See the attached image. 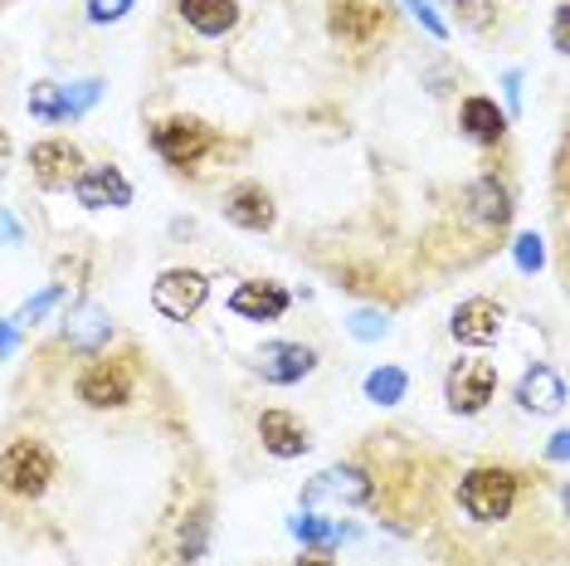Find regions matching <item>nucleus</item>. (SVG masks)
Returning a JSON list of instances; mask_svg holds the SVG:
<instances>
[{
  "mask_svg": "<svg viewBox=\"0 0 570 566\" xmlns=\"http://www.w3.org/2000/svg\"><path fill=\"white\" fill-rule=\"evenodd\" d=\"M55 479V455L35 440H16L0 455V488L16 498H40Z\"/></svg>",
  "mask_w": 570,
  "mask_h": 566,
  "instance_id": "obj_2",
  "label": "nucleus"
},
{
  "mask_svg": "<svg viewBox=\"0 0 570 566\" xmlns=\"http://www.w3.org/2000/svg\"><path fill=\"white\" fill-rule=\"evenodd\" d=\"M205 293H210V279H205L200 269H166V274L151 283V303H157V313L171 318V323L196 318Z\"/></svg>",
  "mask_w": 570,
  "mask_h": 566,
  "instance_id": "obj_4",
  "label": "nucleus"
},
{
  "mask_svg": "<svg viewBox=\"0 0 570 566\" xmlns=\"http://www.w3.org/2000/svg\"><path fill=\"white\" fill-rule=\"evenodd\" d=\"M459 504L473 523H502L517 504V474L508 469H469L459 484Z\"/></svg>",
  "mask_w": 570,
  "mask_h": 566,
  "instance_id": "obj_1",
  "label": "nucleus"
},
{
  "mask_svg": "<svg viewBox=\"0 0 570 566\" xmlns=\"http://www.w3.org/2000/svg\"><path fill=\"white\" fill-rule=\"evenodd\" d=\"M297 566H332V562H327V557H317V552H313V557H303Z\"/></svg>",
  "mask_w": 570,
  "mask_h": 566,
  "instance_id": "obj_36",
  "label": "nucleus"
},
{
  "mask_svg": "<svg viewBox=\"0 0 570 566\" xmlns=\"http://www.w3.org/2000/svg\"><path fill=\"white\" fill-rule=\"evenodd\" d=\"M10 352H16V318L0 323V357H10Z\"/></svg>",
  "mask_w": 570,
  "mask_h": 566,
  "instance_id": "obj_31",
  "label": "nucleus"
},
{
  "mask_svg": "<svg viewBox=\"0 0 570 566\" xmlns=\"http://www.w3.org/2000/svg\"><path fill=\"white\" fill-rule=\"evenodd\" d=\"M288 527H293L297 537H303L307 547H317V552H327V547L342 543V527H336L332 518H313V513H303V518H293Z\"/></svg>",
  "mask_w": 570,
  "mask_h": 566,
  "instance_id": "obj_23",
  "label": "nucleus"
},
{
  "mask_svg": "<svg viewBox=\"0 0 570 566\" xmlns=\"http://www.w3.org/2000/svg\"><path fill=\"white\" fill-rule=\"evenodd\" d=\"M517 401H522V410H541V416H547V410L566 406V386L551 367H531L522 386H517Z\"/></svg>",
  "mask_w": 570,
  "mask_h": 566,
  "instance_id": "obj_18",
  "label": "nucleus"
},
{
  "mask_svg": "<svg viewBox=\"0 0 570 566\" xmlns=\"http://www.w3.org/2000/svg\"><path fill=\"white\" fill-rule=\"evenodd\" d=\"M127 10H132V0H88V20L94 25H112V20H122Z\"/></svg>",
  "mask_w": 570,
  "mask_h": 566,
  "instance_id": "obj_28",
  "label": "nucleus"
},
{
  "mask_svg": "<svg viewBox=\"0 0 570 566\" xmlns=\"http://www.w3.org/2000/svg\"><path fill=\"white\" fill-rule=\"evenodd\" d=\"M313 367H317V352L313 347H303V342H268L264 352H258V377L274 381V386L303 381Z\"/></svg>",
  "mask_w": 570,
  "mask_h": 566,
  "instance_id": "obj_11",
  "label": "nucleus"
},
{
  "mask_svg": "<svg viewBox=\"0 0 570 566\" xmlns=\"http://www.w3.org/2000/svg\"><path fill=\"white\" fill-rule=\"evenodd\" d=\"M405 386H410V377L400 367H381L366 377V396L375 406H395V401H405Z\"/></svg>",
  "mask_w": 570,
  "mask_h": 566,
  "instance_id": "obj_21",
  "label": "nucleus"
},
{
  "mask_svg": "<svg viewBox=\"0 0 570 566\" xmlns=\"http://www.w3.org/2000/svg\"><path fill=\"white\" fill-rule=\"evenodd\" d=\"M30 118L69 123V108H63V88L59 84H30Z\"/></svg>",
  "mask_w": 570,
  "mask_h": 566,
  "instance_id": "obj_22",
  "label": "nucleus"
},
{
  "mask_svg": "<svg viewBox=\"0 0 570 566\" xmlns=\"http://www.w3.org/2000/svg\"><path fill=\"white\" fill-rule=\"evenodd\" d=\"M73 196H79V205H88V211H122V205H132V186H127V176L118 172V166L102 162V166L79 172Z\"/></svg>",
  "mask_w": 570,
  "mask_h": 566,
  "instance_id": "obj_9",
  "label": "nucleus"
},
{
  "mask_svg": "<svg viewBox=\"0 0 570 566\" xmlns=\"http://www.w3.org/2000/svg\"><path fill=\"white\" fill-rule=\"evenodd\" d=\"M98 98H102V84H98V79L63 88V108H69V118H79V113H88V108H94Z\"/></svg>",
  "mask_w": 570,
  "mask_h": 566,
  "instance_id": "obj_24",
  "label": "nucleus"
},
{
  "mask_svg": "<svg viewBox=\"0 0 570 566\" xmlns=\"http://www.w3.org/2000/svg\"><path fill=\"white\" fill-rule=\"evenodd\" d=\"M258 440H264V449L274 459H297L307 449V430L288 410H264V416H258Z\"/></svg>",
  "mask_w": 570,
  "mask_h": 566,
  "instance_id": "obj_14",
  "label": "nucleus"
},
{
  "mask_svg": "<svg viewBox=\"0 0 570 566\" xmlns=\"http://www.w3.org/2000/svg\"><path fill=\"white\" fill-rule=\"evenodd\" d=\"M180 16H186V25L196 35H225V30H235V20H239V6L235 0H180Z\"/></svg>",
  "mask_w": 570,
  "mask_h": 566,
  "instance_id": "obj_19",
  "label": "nucleus"
},
{
  "mask_svg": "<svg viewBox=\"0 0 570 566\" xmlns=\"http://www.w3.org/2000/svg\"><path fill=\"white\" fill-rule=\"evenodd\" d=\"M112 338V318L108 308L98 303H79L69 318H63V342L73 347V352H98L102 342Z\"/></svg>",
  "mask_w": 570,
  "mask_h": 566,
  "instance_id": "obj_13",
  "label": "nucleus"
},
{
  "mask_svg": "<svg viewBox=\"0 0 570 566\" xmlns=\"http://www.w3.org/2000/svg\"><path fill=\"white\" fill-rule=\"evenodd\" d=\"M517 264H522L527 274H537V269L547 264V250H541V235H522V240H517Z\"/></svg>",
  "mask_w": 570,
  "mask_h": 566,
  "instance_id": "obj_27",
  "label": "nucleus"
},
{
  "mask_svg": "<svg viewBox=\"0 0 570 566\" xmlns=\"http://www.w3.org/2000/svg\"><path fill=\"white\" fill-rule=\"evenodd\" d=\"M0 240H6V244H20V230H16V221H10V215H0Z\"/></svg>",
  "mask_w": 570,
  "mask_h": 566,
  "instance_id": "obj_32",
  "label": "nucleus"
},
{
  "mask_svg": "<svg viewBox=\"0 0 570 566\" xmlns=\"http://www.w3.org/2000/svg\"><path fill=\"white\" fill-rule=\"evenodd\" d=\"M332 35L346 45H371L385 30V0H332Z\"/></svg>",
  "mask_w": 570,
  "mask_h": 566,
  "instance_id": "obj_7",
  "label": "nucleus"
},
{
  "mask_svg": "<svg viewBox=\"0 0 570 566\" xmlns=\"http://www.w3.org/2000/svg\"><path fill=\"white\" fill-rule=\"evenodd\" d=\"M79 147L73 142H40V147H30V172H35V182H40L45 191H63V186H73L79 182Z\"/></svg>",
  "mask_w": 570,
  "mask_h": 566,
  "instance_id": "obj_10",
  "label": "nucleus"
},
{
  "mask_svg": "<svg viewBox=\"0 0 570 566\" xmlns=\"http://www.w3.org/2000/svg\"><path fill=\"white\" fill-rule=\"evenodd\" d=\"M469 211H473V221H478V225L502 230V225L512 221V196H508V186L492 182V176L473 182V186H469Z\"/></svg>",
  "mask_w": 570,
  "mask_h": 566,
  "instance_id": "obj_17",
  "label": "nucleus"
},
{
  "mask_svg": "<svg viewBox=\"0 0 570 566\" xmlns=\"http://www.w3.org/2000/svg\"><path fill=\"white\" fill-rule=\"evenodd\" d=\"M210 127L196 123V118H166L151 127V147H157V157L161 162H171V166H196L205 152H210Z\"/></svg>",
  "mask_w": 570,
  "mask_h": 566,
  "instance_id": "obj_5",
  "label": "nucleus"
},
{
  "mask_svg": "<svg viewBox=\"0 0 570 566\" xmlns=\"http://www.w3.org/2000/svg\"><path fill=\"white\" fill-rule=\"evenodd\" d=\"M371 494H375V484L366 479V469H356V465H332V469H322L317 479L303 488V504L361 508V504H371Z\"/></svg>",
  "mask_w": 570,
  "mask_h": 566,
  "instance_id": "obj_6",
  "label": "nucleus"
},
{
  "mask_svg": "<svg viewBox=\"0 0 570 566\" xmlns=\"http://www.w3.org/2000/svg\"><path fill=\"white\" fill-rule=\"evenodd\" d=\"M391 332V323H385V313H375V308H361V313H352V338L361 342H375Z\"/></svg>",
  "mask_w": 570,
  "mask_h": 566,
  "instance_id": "obj_25",
  "label": "nucleus"
},
{
  "mask_svg": "<svg viewBox=\"0 0 570 566\" xmlns=\"http://www.w3.org/2000/svg\"><path fill=\"white\" fill-rule=\"evenodd\" d=\"M463 133L492 147V142H502V133H508V113L492 98H463Z\"/></svg>",
  "mask_w": 570,
  "mask_h": 566,
  "instance_id": "obj_20",
  "label": "nucleus"
},
{
  "mask_svg": "<svg viewBox=\"0 0 570 566\" xmlns=\"http://www.w3.org/2000/svg\"><path fill=\"white\" fill-rule=\"evenodd\" d=\"M570 49V10L556 6V55H566Z\"/></svg>",
  "mask_w": 570,
  "mask_h": 566,
  "instance_id": "obj_30",
  "label": "nucleus"
},
{
  "mask_svg": "<svg viewBox=\"0 0 570 566\" xmlns=\"http://www.w3.org/2000/svg\"><path fill=\"white\" fill-rule=\"evenodd\" d=\"M225 221L239 225V230H254V235H264L268 225H274V201H268L264 186H239L225 196Z\"/></svg>",
  "mask_w": 570,
  "mask_h": 566,
  "instance_id": "obj_15",
  "label": "nucleus"
},
{
  "mask_svg": "<svg viewBox=\"0 0 570 566\" xmlns=\"http://www.w3.org/2000/svg\"><path fill=\"white\" fill-rule=\"evenodd\" d=\"M566 440H570L566 430H561V435H551V459H566Z\"/></svg>",
  "mask_w": 570,
  "mask_h": 566,
  "instance_id": "obj_35",
  "label": "nucleus"
},
{
  "mask_svg": "<svg viewBox=\"0 0 570 566\" xmlns=\"http://www.w3.org/2000/svg\"><path fill=\"white\" fill-rule=\"evenodd\" d=\"M6 166H10V137H6V127H0V176H6Z\"/></svg>",
  "mask_w": 570,
  "mask_h": 566,
  "instance_id": "obj_34",
  "label": "nucleus"
},
{
  "mask_svg": "<svg viewBox=\"0 0 570 566\" xmlns=\"http://www.w3.org/2000/svg\"><path fill=\"white\" fill-rule=\"evenodd\" d=\"M405 6L414 10V20H420V25H424V30H430V35H434V40H444V35H449V25H444V20H439V16H434V10H430V6H424V0H405Z\"/></svg>",
  "mask_w": 570,
  "mask_h": 566,
  "instance_id": "obj_29",
  "label": "nucleus"
},
{
  "mask_svg": "<svg viewBox=\"0 0 570 566\" xmlns=\"http://www.w3.org/2000/svg\"><path fill=\"white\" fill-rule=\"evenodd\" d=\"M449 328L463 347H488V342H498V332H502V308L492 299H469V303L453 308Z\"/></svg>",
  "mask_w": 570,
  "mask_h": 566,
  "instance_id": "obj_12",
  "label": "nucleus"
},
{
  "mask_svg": "<svg viewBox=\"0 0 570 566\" xmlns=\"http://www.w3.org/2000/svg\"><path fill=\"white\" fill-rule=\"evenodd\" d=\"M492 391H498V367L483 362V357H469V362H453L449 381H444V401L453 416H478Z\"/></svg>",
  "mask_w": 570,
  "mask_h": 566,
  "instance_id": "obj_3",
  "label": "nucleus"
},
{
  "mask_svg": "<svg viewBox=\"0 0 570 566\" xmlns=\"http://www.w3.org/2000/svg\"><path fill=\"white\" fill-rule=\"evenodd\" d=\"M508 103H512V108L522 103V74H508Z\"/></svg>",
  "mask_w": 570,
  "mask_h": 566,
  "instance_id": "obj_33",
  "label": "nucleus"
},
{
  "mask_svg": "<svg viewBox=\"0 0 570 566\" xmlns=\"http://www.w3.org/2000/svg\"><path fill=\"white\" fill-rule=\"evenodd\" d=\"M79 401L94 410H118L132 401V371L122 362H98L79 377Z\"/></svg>",
  "mask_w": 570,
  "mask_h": 566,
  "instance_id": "obj_8",
  "label": "nucleus"
},
{
  "mask_svg": "<svg viewBox=\"0 0 570 566\" xmlns=\"http://www.w3.org/2000/svg\"><path fill=\"white\" fill-rule=\"evenodd\" d=\"M63 299V289H59V283H49V289L40 293V299H30V303H24L20 308V318H16V323H40V318L49 313V308H55Z\"/></svg>",
  "mask_w": 570,
  "mask_h": 566,
  "instance_id": "obj_26",
  "label": "nucleus"
},
{
  "mask_svg": "<svg viewBox=\"0 0 570 566\" xmlns=\"http://www.w3.org/2000/svg\"><path fill=\"white\" fill-rule=\"evenodd\" d=\"M229 308H235L239 318H254V323H274V318L288 313V293L278 289V283H239L235 299H229Z\"/></svg>",
  "mask_w": 570,
  "mask_h": 566,
  "instance_id": "obj_16",
  "label": "nucleus"
}]
</instances>
